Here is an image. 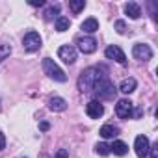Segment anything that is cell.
<instances>
[{
	"instance_id": "6da1fadb",
	"label": "cell",
	"mask_w": 158,
	"mask_h": 158,
	"mask_svg": "<svg viewBox=\"0 0 158 158\" xmlns=\"http://www.w3.org/2000/svg\"><path fill=\"white\" fill-rule=\"evenodd\" d=\"M104 76L106 74H102L99 67H89V69L82 71L80 78H78V89H80L82 93L93 91V86L101 80V78H104Z\"/></svg>"
},
{
	"instance_id": "7a4b0ae2",
	"label": "cell",
	"mask_w": 158,
	"mask_h": 158,
	"mask_svg": "<svg viewBox=\"0 0 158 158\" xmlns=\"http://www.w3.org/2000/svg\"><path fill=\"white\" fill-rule=\"evenodd\" d=\"M115 86L112 84V80L108 76H104V78H101V80L93 86V93H95V97L97 99H102V101H110V99H114L115 97Z\"/></svg>"
},
{
	"instance_id": "3957f363",
	"label": "cell",
	"mask_w": 158,
	"mask_h": 158,
	"mask_svg": "<svg viewBox=\"0 0 158 158\" xmlns=\"http://www.w3.org/2000/svg\"><path fill=\"white\" fill-rule=\"evenodd\" d=\"M41 67H43V71H45V74H48L52 80H58V82H65L67 80V74L54 63V60H50V58H45L43 60V63H41Z\"/></svg>"
},
{
	"instance_id": "277c9868",
	"label": "cell",
	"mask_w": 158,
	"mask_h": 158,
	"mask_svg": "<svg viewBox=\"0 0 158 158\" xmlns=\"http://www.w3.org/2000/svg\"><path fill=\"white\" fill-rule=\"evenodd\" d=\"M23 47H24V50L26 52H35V50H39L41 48V35L37 34V32H28L24 37H23Z\"/></svg>"
},
{
	"instance_id": "5b68a950",
	"label": "cell",
	"mask_w": 158,
	"mask_h": 158,
	"mask_svg": "<svg viewBox=\"0 0 158 158\" xmlns=\"http://www.w3.org/2000/svg\"><path fill=\"white\" fill-rule=\"evenodd\" d=\"M76 45H78V48H80V52H82V54H91V52H95V50H97V41H95V37H91V35L78 37Z\"/></svg>"
},
{
	"instance_id": "8992f818",
	"label": "cell",
	"mask_w": 158,
	"mask_h": 158,
	"mask_svg": "<svg viewBox=\"0 0 158 158\" xmlns=\"http://www.w3.org/2000/svg\"><path fill=\"white\" fill-rule=\"evenodd\" d=\"M58 56H60V60H61L63 63L71 65V63L76 61V48H74L73 45H63V47H60Z\"/></svg>"
},
{
	"instance_id": "52a82bcc",
	"label": "cell",
	"mask_w": 158,
	"mask_h": 158,
	"mask_svg": "<svg viewBox=\"0 0 158 158\" xmlns=\"http://www.w3.org/2000/svg\"><path fill=\"white\" fill-rule=\"evenodd\" d=\"M132 56H134L136 60L147 61V60H151V58H152V50H151V47H149V45L138 43V45H134V48H132Z\"/></svg>"
},
{
	"instance_id": "ba28073f",
	"label": "cell",
	"mask_w": 158,
	"mask_h": 158,
	"mask_svg": "<svg viewBox=\"0 0 158 158\" xmlns=\"http://www.w3.org/2000/svg\"><path fill=\"white\" fill-rule=\"evenodd\" d=\"M104 54H106L108 60H114V61H117V63H121V65L127 63V56H125V52H123L117 45H110V47L104 50Z\"/></svg>"
},
{
	"instance_id": "9c48e42d",
	"label": "cell",
	"mask_w": 158,
	"mask_h": 158,
	"mask_svg": "<svg viewBox=\"0 0 158 158\" xmlns=\"http://www.w3.org/2000/svg\"><path fill=\"white\" fill-rule=\"evenodd\" d=\"M132 102L128 101V99H121V101H117V104H115V114H117V117H121V119H128L130 115H132Z\"/></svg>"
},
{
	"instance_id": "30bf717a",
	"label": "cell",
	"mask_w": 158,
	"mask_h": 158,
	"mask_svg": "<svg viewBox=\"0 0 158 158\" xmlns=\"http://www.w3.org/2000/svg\"><path fill=\"white\" fill-rule=\"evenodd\" d=\"M149 138L147 136H138L136 138V141H134V149H136V154L139 156V158H145L147 154H149Z\"/></svg>"
},
{
	"instance_id": "8fae6325",
	"label": "cell",
	"mask_w": 158,
	"mask_h": 158,
	"mask_svg": "<svg viewBox=\"0 0 158 158\" xmlns=\"http://www.w3.org/2000/svg\"><path fill=\"white\" fill-rule=\"evenodd\" d=\"M86 114H88L91 119H99V117H102V114H104V106H102L99 101H89V102L86 104Z\"/></svg>"
},
{
	"instance_id": "7c38bea8",
	"label": "cell",
	"mask_w": 158,
	"mask_h": 158,
	"mask_svg": "<svg viewBox=\"0 0 158 158\" xmlns=\"http://www.w3.org/2000/svg\"><path fill=\"white\" fill-rule=\"evenodd\" d=\"M48 108H50L52 112H65V110H67V101L61 99V97H52V99L48 101Z\"/></svg>"
},
{
	"instance_id": "4fadbf2b",
	"label": "cell",
	"mask_w": 158,
	"mask_h": 158,
	"mask_svg": "<svg viewBox=\"0 0 158 158\" xmlns=\"http://www.w3.org/2000/svg\"><path fill=\"white\" fill-rule=\"evenodd\" d=\"M125 13H127L130 19H139V17H141V8H139V4H136V2H127V4H125Z\"/></svg>"
},
{
	"instance_id": "5bb4252c",
	"label": "cell",
	"mask_w": 158,
	"mask_h": 158,
	"mask_svg": "<svg viewBox=\"0 0 158 158\" xmlns=\"http://www.w3.org/2000/svg\"><path fill=\"white\" fill-rule=\"evenodd\" d=\"M110 152H114V154H117V156H125V154L128 152V145H127L125 141H114V143L110 145Z\"/></svg>"
},
{
	"instance_id": "9a60e30c",
	"label": "cell",
	"mask_w": 158,
	"mask_h": 158,
	"mask_svg": "<svg viewBox=\"0 0 158 158\" xmlns=\"http://www.w3.org/2000/svg\"><path fill=\"white\" fill-rule=\"evenodd\" d=\"M134 89H136V78H125V80L121 82V86H119V91L125 93V95L132 93Z\"/></svg>"
},
{
	"instance_id": "2e32d148",
	"label": "cell",
	"mask_w": 158,
	"mask_h": 158,
	"mask_svg": "<svg viewBox=\"0 0 158 158\" xmlns=\"http://www.w3.org/2000/svg\"><path fill=\"white\" fill-rule=\"evenodd\" d=\"M80 28H82L84 32H88V34H95V32L99 30V21L93 19V17H89V19H86V21L82 23Z\"/></svg>"
},
{
	"instance_id": "e0dca14e",
	"label": "cell",
	"mask_w": 158,
	"mask_h": 158,
	"mask_svg": "<svg viewBox=\"0 0 158 158\" xmlns=\"http://www.w3.org/2000/svg\"><path fill=\"white\" fill-rule=\"evenodd\" d=\"M104 139H108V138H115L117 134H119V128L117 127H114V125H104L102 128H101V132H99Z\"/></svg>"
},
{
	"instance_id": "ac0fdd59",
	"label": "cell",
	"mask_w": 158,
	"mask_h": 158,
	"mask_svg": "<svg viewBox=\"0 0 158 158\" xmlns=\"http://www.w3.org/2000/svg\"><path fill=\"white\" fill-rule=\"evenodd\" d=\"M69 26H71V21L67 17H58L56 19V30L58 32H65V30H69Z\"/></svg>"
},
{
	"instance_id": "d6986e66",
	"label": "cell",
	"mask_w": 158,
	"mask_h": 158,
	"mask_svg": "<svg viewBox=\"0 0 158 158\" xmlns=\"http://www.w3.org/2000/svg\"><path fill=\"white\" fill-rule=\"evenodd\" d=\"M69 8H71L73 13H80V11L86 8V2H84V0H71V2H69Z\"/></svg>"
},
{
	"instance_id": "ffe728a7",
	"label": "cell",
	"mask_w": 158,
	"mask_h": 158,
	"mask_svg": "<svg viewBox=\"0 0 158 158\" xmlns=\"http://www.w3.org/2000/svg\"><path fill=\"white\" fill-rule=\"evenodd\" d=\"M58 13H60V6H58V4H54V6H50V8L45 11V19H47V21H52Z\"/></svg>"
},
{
	"instance_id": "44dd1931",
	"label": "cell",
	"mask_w": 158,
	"mask_h": 158,
	"mask_svg": "<svg viewBox=\"0 0 158 158\" xmlns=\"http://www.w3.org/2000/svg\"><path fill=\"white\" fill-rule=\"evenodd\" d=\"M10 54H11V45H8V43H2V45H0V61H2V60H6Z\"/></svg>"
},
{
	"instance_id": "7402d4cb",
	"label": "cell",
	"mask_w": 158,
	"mask_h": 158,
	"mask_svg": "<svg viewBox=\"0 0 158 158\" xmlns=\"http://www.w3.org/2000/svg\"><path fill=\"white\" fill-rule=\"evenodd\" d=\"M95 151H97L101 156H108V154H110V145H106V143H97V145H95Z\"/></svg>"
},
{
	"instance_id": "603a6c76",
	"label": "cell",
	"mask_w": 158,
	"mask_h": 158,
	"mask_svg": "<svg viewBox=\"0 0 158 158\" xmlns=\"http://www.w3.org/2000/svg\"><path fill=\"white\" fill-rule=\"evenodd\" d=\"M114 28L117 30V34H125V32H127V24H125V21H115V23H114Z\"/></svg>"
},
{
	"instance_id": "cb8c5ba5",
	"label": "cell",
	"mask_w": 158,
	"mask_h": 158,
	"mask_svg": "<svg viewBox=\"0 0 158 158\" xmlns=\"http://www.w3.org/2000/svg\"><path fill=\"white\" fill-rule=\"evenodd\" d=\"M158 145H154V147H149V152H151V158H158Z\"/></svg>"
},
{
	"instance_id": "d4e9b609",
	"label": "cell",
	"mask_w": 158,
	"mask_h": 158,
	"mask_svg": "<svg viewBox=\"0 0 158 158\" xmlns=\"http://www.w3.org/2000/svg\"><path fill=\"white\" fill-rule=\"evenodd\" d=\"M67 156H69V152H67L65 149H60L58 154H56V158H67Z\"/></svg>"
},
{
	"instance_id": "484cf974",
	"label": "cell",
	"mask_w": 158,
	"mask_h": 158,
	"mask_svg": "<svg viewBox=\"0 0 158 158\" xmlns=\"http://www.w3.org/2000/svg\"><path fill=\"white\" fill-rule=\"evenodd\" d=\"M6 147V138H4V134L2 132H0V151H2Z\"/></svg>"
},
{
	"instance_id": "4316f807",
	"label": "cell",
	"mask_w": 158,
	"mask_h": 158,
	"mask_svg": "<svg viewBox=\"0 0 158 158\" xmlns=\"http://www.w3.org/2000/svg\"><path fill=\"white\" fill-rule=\"evenodd\" d=\"M39 128H41V130H43V132H45V130H48V128H50V125H48V123H47V121H43V123H41V125H39Z\"/></svg>"
},
{
	"instance_id": "83f0119b",
	"label": "cell",
	"mask_w": 158,
	"mask_h": 158,
	"mask_svg": "<svg viewBox=\"0 0 158 158\" xmlns=\"http://www.w3.org/2000/svg\"><path fill=\"white\" fill-rule=\"evenodd\" d=\"M45 2H43V0H32V2H30V6H43Z\"/></svg>"
},
{
	"instance_id": "f1b7e54d",
	"label": "cell",
	"mask_w": 158,
	"mask_h": 158,
	"mask_svg": "<svg viewBox=\"0 0 158 158\" xmlns=\"http://www.w3.org/2000/svg\"><path fill=\"white\" fill-rule=\"evenodd\" d=\"M41 158H47V156H41Z\"/></svg>"
}]
</instances>
